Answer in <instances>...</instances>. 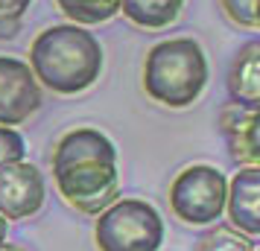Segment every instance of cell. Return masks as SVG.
<instances>
[{
    "instance_id": "obj_1",
    "label": "cell",
    "mask_w": 260,
    "mask_h": 251,
    "mask_svg": "<svg viewBox=\"0 0 260 251\" xmlns=\"http://www.w3.org/2000/svg\"><path fill=\"white\" fill-rule=\"evenodd\" d=\"M50 164L59 196L79 213L96 216L120 199L117 146L94 126H79L61 134Z\"/></svg>"
},
{
    "instance_id": "obj_2",
    "label": "cell",
    "mask_w": 260,
    "mask_h": 251,
    "mask_svg": "<svg viewBox=\"0 0 260 251\" xmlns=\"http://www.w3.org/2000/svg\"><path fill=\"white\" fill-rule=\"evenodd\" d=\"M29 70L41 88L61 96H76L94 88L106 67L103 44L88 26L53 24L41 29L29 44Z\"/></svg>"
},
{
    "instance_id": "obj_3",
    "label": "cell",
    "mask_w": 260,
    "mask_h": 251,
    "mask_svg": "<svg viewBox=\"0 0 260 251\" xmlns=\"http://www.w3.org/2000/svg\"><path fill=\"white\" fill-rule=\"evenodd\" d=\"M211 67L196 38L158 41L143 59V91L164 108H190L208 88Z\"/></svg>"
},
{
    "instance_id": "obj_4",
    "label": "cell",
    "mask_w": 260,
    "mask_h": 251,
    "mask_svg": "<svg viewBox=\"0 0 260 251\" xmlns=\"http://www.w3.org/2000/svg\"><path fill=\"white\" fill-rule=\"evenodd\" d=\"M94 242L96 251H158L164 242V219L155 204L120 196L96 213Z\"/></svg>"
},
{
    "instance_id": "obj_5",
    "label": "cell",
    "mask_w": 260,
    "mask_h": 251,
    "mask_svg": "<svg viewBox=\"0 0 260 251\" xmlns=\"http://www.w3.org/2000/svg\"><path fill=\"white\" fill-rule=\"evenodd\" d=\"M228 178L211 164H190L170 184V210L178 222L193 228L216 225L225 213Z\"/></svg>"
},
{
    "instance_id": "obj_6",
    "label": "cell",
    "mask_w": 260,
    "mask_h": 251,
    "mask_svg": "<svg viewBox=\"0 0 260 251\" xmlns=\"http://www.w3.org/2000/svg\"><path fill=\"white\" fill-rule=\"evenodd\" d=\"M44 102L41 85L24 59L0 56V126H21Z\"/></svg>"
},
{
    "instance_id": "obj_7",
    "label": "cell",
    "mask_w": 260,
    "mask_h": 251,
    "mask_svg": "<svg viewBox=\"0 0 260 251\" xmlns=\"http://www.w3.org/2000/svg\"><path fill=\"white\" fill-rule=\"evenodd\" d=\"M44 199H47V181L36 164L18 161L12 167L0 169V216L6 222L32 219L44 207Z\"/></svg>"
},
{
    "instance_id": "obj_8",
    "label": "cell",
    "mask_w": 260,
    "mask_h": 251,
    "mask_svg": "<svg viewBox=\"0 0 260 251\" xmlns=\"http://www.w3.org/2000/svg\"><path fill=\"white\" fill-rule=\"evenodd\" d=\"M225 213L246 237H260V167L243 164L228 181Z\"/></svg>"
},
{
    "instance_id": "obj_9",
    "label": "cell",
    "mask_w": 260,
    "mask_h": 251,
    "mask_svg": "<svg viewBox=\"0 0 260 251\" xmlns=\"http://www.w3.org/2000/svg\"><path fill=\"white\" fill-rule=\"evenodd\" d=\"M228 94L231 102L243 108L260 105V38H251L234 53L228 67Z\"/></svg>"
},
{
    "instance_id": "obj_10",
    "label": "cell",
    "mask_w": 260,
    "mask_h": 251,
    "mask_svg": "<svg viewBox=\"0 0 260 251\" xmlns=\"http://www.w3.org/2000/svg\"><path fill=\"white\" fill-rule=\"evenodd\" d=\"M184 0H120V12L141 29H167L178 21Z\"/></svg>"
},
{
    "instance_id": "obj_11",
    "label": "cell",
    "mask_w": 260,
    "mask_h": 251,
    "mask_svg": "<svg viewBox=\"0 0 260 251\" xmlns=\"http://www.w3.org/2000/svg\"><path fill=\"white\" fill-rule=\"evenodd\" d=\"M225 144L231 149V158L237 164H254L260 167V105L248 108L240 129H237L231 137H225Z\"/></svg>"
},
{
    "instance_id": "obj_12",
    "label": "cell",
    "mask_w": 260,
    "mask_h": 251,
    "mask_svg": "<svg viewBox=\"0 0 260 251\" xmlns=\"http://www.w3.org/2000/svg\"><path fill=\"white\" fill-rule=\"evenodd\" d=\"M59 12L79 26H96L120 15V0H56Z\"/></svg>"
},
{
    "instance_id": "obj_13",
    "label": "cell",
    "mask_w": 260,
    "mask_h": 251,
    "mask_svg": "<svg viewBox=\"0 0 260 251\" xmlns=\"http://www.w3.org/2000/svg\"><path fill=\"white\" fill-rule=\"evenodd\" d=\"M251 237L240 234L231 225H213L211 231H205L199 239L196 251H251Z\"/></svg>"
},
{
    "instance_id": "obj_14",
    "label": "cell",
    "mask_w": 260,
    "mask_h": 251,
    "mask_svg": "<svg viewBox=\"0 0 260 251\" xmlns=\"http://www.w3.org/2000/svg\"><path fill=\"white\" fill-rule=\"evenodd\" d=\"M29 6L32 0H0V41H9L21 32Z\"/></svg>"
},
{
    "instance_id": "obj_15",
    "label": "cell",
    "mask_w": 260,
    "mask_h": 251,
    "mask_svg": "<svg viewBox=\"0 0 260 251\" xmlns=\"http://www.w3.org/2000/svg\"><path fill=\"white\" fill-rule=\"evenodd\" d=\"M18 161H26L24 134L12 129V126H0V169L12 167Z\"/></svg>"
},
{
    "instance_id": "obj_16",
    "label": "cell",
    "mask_w": 260,
    "mask_h": 251,
    "mask_svg": "<svg viewBox=\"0 0 260 251\" xmlns=\"http://www.w3.org/2000/svg\"><path fill=\"white\" fill-rule=\"evenodd\" d=\"M225 18L243 29H257L254 26V0H219Z\"/></svg>"
},
{
    "instance_id": "obj_17",
    "label": "cell",
    "mask_w": 260,
    "mask_h": 251,
    "mask_svg": "<svg viewBox=\"0 0 260 251\" xmlns=\"http://www.w3.org/2000/svg\"><path fill=\"white\" fill-rule=\"evenodd\" d=\"M6 237H9V222H6V219L0 216V245L6 242Z\"/></svg>"
},
{
    "instance_id": "obj_18",
    "label": "cell",
    "mask_w": 260,
    "mask_h": 251,
    "mask_svg": "<svg viewBox=\"0 0 260 251\" xmlns=\"http://www.w3.org/2000/svg\"><path fill=\"white\" fill-rule=\"evenodd\" d=\"M0 251H26V248H21V245H12V242H3V245H0Z\"/></svg>"
},
{
    "instance_id": "obj_19",
    "label": "cell",
    "mask_w": 260,
    "mask_h": 251,
    "mask_svg": "<svg viewBox=\"0 0 260 251\" xmlns=\"http://www.w3.org/2000/svg\"><path fill=\"white\" fill-rule=\"evenodd\" d=\"M254 26L260 29V0H254Z\"/></svg>"
},
{
    "instance_id": "obj_20",
    "label": "cell",
    "mask_w": 260,
    "mask_h": 251,
    "mask_svg": "<svg viewBox=\"0 0 260 251\" xmlns=\"http://www.w3.org/2000/svg\"><path fill=\"white\" fill-rule=\"evenodd\" d=\"M251 251H260V248H251Z\"/></svg>"
}]
</instances>
